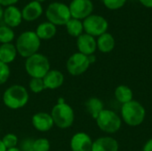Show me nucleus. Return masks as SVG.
Segmentation results:
<instances>
[{
	"label": "nucleus",
	"mask_w": 152,
	"mask_h": 151,
	"mask_svg": "<svg viewBox=\"0 0 152 151\" xmlns=\"http://www.w3.org/2000/svg\"><path fill=\"white\" fill-rule=\"evenodd\" d=\"M3 102L10 109L17 110L24 108L29 101V93L21 85H10L3 93Z\"/></svg>",
	"instance_id": "nucleus-1"
},
{
	"label": "nucleus",
	"mask_w": 152,
	"mask_h": 151,
	"mask_svg": "<svg viewBox=\"0 0 152 151\" xmlns=\"http://www.w3.org/2000/svg\"><path fill=\"white\" fill-rule=\"evenodd\" d=\"M6 148H5V146L4 145V143H3V142H2V140L0 139V151H6Z\"/></svg>",
	"instance_id": "nucleus-35"
},
{
	"label": "nucleus",
	"mask_w": 152,
	"mask_h": 151,
	"mask_svg": "<svg viewBox=\"0 0 152 151\" xmlns=\"http://www.w3.org/2000/svg\"><path fill=\"white\" fill-rule=\"evenodd\" d=\"M3 14H4V10L2 8V5H0V20L3 18Z\"/></svg>",
	"instance_id": "nucleus-37"
},
{
	"label": "nucleus",
	"mask_w": 152,
	"mask_h": 151,
	"mask_svg": "<svg viewBox=\"0 0 152 151\" xmlns=\"http://www.w3.org/2000/svg\"><path fill=\"white\" fill-rule=\"evenodd\" d=\"M6 151H21L18 147H16V148H12V149H9V150H7Z\"/></svg>",
	"instance_id": "nucleus-36"
},
{
	"label": "nucleus",
	"mask_w": 152,
	"mask_h": 151,
	"mask_svg": "<svg viewBox=\"0 0 152 151\" xmlns=\"http://www.w3.org/2000/svg\"><path fill=\"white\" fill-rule=\"evenodd\" d=\"M88 60H89L90 64H93V63H94L96 61V57H95L94 54H92V55H89L88 56Z\"/></svg>",
	"instance_id": "nucleus-34"
},
{
	"label": "nucleus",
	"mask_w": 152,
	"mask_h": 151,
	"mask_svg": "<svg viewBox=\"0 0 152 151\" xmlns=\"http://www.w3.org/2000/svg\"><path fill=\"white\" fill-rule=\"evenodd\" d=\"M18 1L19 0H0V5L7 7V6H10V5H13Z\"/></svg>",
	"instance_id": "nucleus-31"
},
{
	"label": "nucleus",
	"mask_w": 152,
	"mask_h": 151,
	"mask_svg": "<svg viewBox=\"0 0 152 151\" xmlns=\"http://www.w3.org/2000/svg\"><path fill=\"white\" fill-rule=\"evenodd\" d=\"M15 36L14 31L8 26H0V43L10 44L13 41Z\"/></svg>",
	"instance_id": "nucleus-24"
},
{
	"label": "nucleus",
	"mask_w": 152,
	"mask_h": 151,
	"mask_svg": "<svg viewBox=\"0 0 152 151\" xmlns=\"http://www.w3.org/2000/svg\"><path fill=\"white\" fill-rule=\"evenodd\" d=\"M33 143H34L33 139L26 138L20 142L18 148L21 151H33Z\"/></svg>",
	"instance_id": "nucleus-30"
},
{
	"label": "nucleus",
	"mask_w": 152,
	"mask_h": 151,
	"mask_svg": "<svg viewBox=\"0 0 152 151\" xmlns=\"http://www.w3.org/2000/svg\"><path fill=\"white\" fill-rule=\"evenodd\" d=\"M28 88L34 93H42L44 90H45V86L43 78L31 77L28 82Z\"/></svg>",
	"instance_id": "nucleus-25"
},
{
	"label": "nucleus",
	"mask_w": 152,
	"mask_h": 151,
	"mask_svg": "<svg viewBox=\"0 0 152 151\" xmlns=\"http://www.w3.org/2000/svg\"><path fill=\"white\" fill-rule=\"evenodd\" d=\"M53 124L60 129L69 128L75 120V113L70 105L66 102L56 103L51 111Z\"/></svg>",
	"instance_id": "nucleus-5"
},
{
	"label": "nucleus",
	"mask_w": 152,
	"mask_h": 151,
	"mask_svg": "<svg viewBox=\"0 0 152 151\" xmlns=\"http://www.w3.org/2000/svg\"><path fill=\"white\" fill-rule=\"evenodd\" d=\"M90 62L88 60V56L81 53H73L67 61L66 69L69 74L74 77L80 76L87 71L90 67Z\"/></svg>",
	"instance_id": "nucleus-9"
},
{
	"label": "nucleus",
	"mask_w": 152,
	"mask_h": 151,
	"mask_svg": "<svg viewBox=\"0 0 152 151\" xmlns=\"http://www.w3.org/2000/svg\"><path fill=\"white\" fill-rule=\"evenodd\" d=\"M102 2L106 8L111 11H116L125 6L127 0H102Z\"/></svg>",
	"instance_id": "nucleus-28"
},
{
	"label": "nucleus",
	"mask_w": 152,
	"mask_h": 151,
	"mask_svg": "<svg viewBox=\"0 0 152 151\" xmlns=\"http://www.w3.org/2000/svg\"><path fill=\"white\" fill-rule=\"evenodd\" d=\"M86 111L90 114V116L96 119L99 114L104 109V104L102 101L96 97H92L86 101Z\"/></svg>",
	"instance_id": "nucleus-21"
},
{
	"label": "nucleus",
	"mask_w": 152,
	"mask_h": 151,
	"mask_svg": "<svg viewBox=\"0 0 152 151\" xmlns=\"http://www.w3.org/2000/svg\"><path fill=\"white\" fill-rule=\"evenodd\" d=\"M43 13V6L37 1H31L27 4L21 11L22 19L27 21H33L38 19Z\"/></svg>",
	"instance_id": "nucleus-17"
},
{
	"label": "nucleus",
	"mask_w": 152,
	"mask_h": 151,
	"mask_svg": "<svg viewBox=\"0 0 152 151\" xmlns=\"http://www.w3.org/2000/svg\"><path fill=\"white\" fill-rule=\"evenodd\" d=\"M142 151H152V138L145 142L142 148Z\"/></svg>",
	"instance_id": "nucleus-32"
},
{
	"label": "nucleus",
	"mask_w": 152,
	"mask_h": 151,
	"mask_svg": "<svg viewBox=\"0 0 152 151\" xmlns=\"http://www.w3.org/2000/svg\"><path fill=\"white\" fill-rule=\"evenodd\" d=\"M77 47L78 49V53L86 56L94 54L97 49L96 39L86 33H83L77 38Z\"/></svg>",
	"instance_id": "nucleus-13"
},
{
	"label": "nucleus",
	"mask_w": 152,
	"mask_h": 151,
	"mask_svg": "<svg viewBox=\"0 0 152 151\" xmlns=\"http://www.w3.org/2000/svg\"><path fill=\"white\" fill-rule=\"evenodd\" d=\"M18 53L15 47V44H3L0 45V61L5 64L12 63L17 56Z\"/></svg>",
	"instance_id": "nucleus-20"
},
{
	"label": "nucleus",
	"mask_w": 152,
	"mask_h": 151,
	"mask_svg": "<svg viewBox=\"0 0 152 151\" xmlns=\"http://www.w3.org/2000/svg\"><path fill=\"white\" fill-rule=\"evenodd\" d=\"M3 19L6 26L12 28L18 27L23 20L21 11L14 5H10L5 8L4 11Z\"/></svg>",
	"instance_id": "nucleus-15"
},
{
	"label": "nucleus",
	"mask_w": 152,
	"mask_h": 151,
	"mask_svg": "<svg viewBox=\"0 0 152 151\" xmlns=\"http://www.w3.org/2000/svg\"><path fill=\"white\" fill-rule=\"evenodd\" d=\"M69 145L71 151H92L93 140L86 133L79 132L71 137Z\"/></svg>",
	"instance_id": "nucleus-12"
},
{
	"label": "nucleus",
	"mask_w": 152,
	"mask_h": 151,
	"mask_svg": "<svg viewBox=\"0 0 152 151\" xmlns=\"http://www.w3.org/2000/svg\"><path fill=\"white\" fill-rule=\"evenodd\" d=\"M114 95H115L116 100L118 102H120L122 105L133 101V97H134L133 90L129 86L125 85H118L115 89Z\"/></svg>",
	"instance_id": "nucleus-22"
},
{
	"label": "nucleus",
	"mask_w": 152,
	"mask_h": 151,
	"mask_svg": "<svg viewBox=\"0 0 152 151\" xmlns=\"http://www.w3.org/2000/svg\"><path fill=\"white\" fill-rule=\"evenodd\" d=\"M45 89L56 90L60 88L64 83V75L58 69H50L43 77Z\"/></svg>",
	"instance_id": "nucleus-14"
},
{
	"label": "nucleus",
	"mask_w": 152,
	"mask_h": 151,
	"mask_svg": "<svg viewBox=\"0 0 152 151\" xmlns=\"http://www.w3.org/2000/svg\"><path fill=\"white\" fill-rule=\"evenodd\" d=\"M51 149V144L46 138H38L34 140L33 151H49Z\"/></svg>",
	"instance_id": "nucleus-27"
},
{
	"label": "nucleus",
	"mask_w": 152,
	"mask_h": 151,
	"mask_svg": "<svg viewBox=\"0 0 152 151\" xmlns=\"http://www.w3.org/2000/svg\"><path fill=\"white\" fill-rule=\"evenodd\" d=\"M118 141L110 136H103L93 142L92 151H118Z\"/></svg>",
	"instance_id": "nucleus-16"
},
{
	"label": "nucleus",
	"mask_w": 152,
	"mask_h": 151,
	"mask_svg": "<svg viewBox=\"0 0 152 151\" xmlns=\"http://www.w3.org/2000/svg\"><path fill=\"white\" fill-rule=\"evenodd\" d=\"M69 8L71 18L82 20L93 14L94 4L91 0H72Z\"/></svg>",
	"instance_id": "nucleus-10"
},
{
	"label": "nucleus",
	"mask_w": 152,
	"mask_h": 151,
	"mask_svg": "<svg viewBox=\"0 0 152 151\" xmlns=\"http://www.w3.org/2000/svg\"><path fill=\"white\" fill-rule=\"evenodd\" d=\"M51 69L48 58L42 53H35L25 61V70L31 77L43 78Z\"/></svg>",
	"instance_id": "nucleus-4"
},
{
	"label": "nucleus",
	"mask_w": 152,
	"mask_h": 151,
	"mask_svg": "<svg viewBox=\"0 0 152 151\" xmlns=\"http://www.w3.org/2000/svg\"><path fill=\"white\" fill-rule=\"evenodd\" d=\"M2 142L4 143V145L5 146L6 150H9V149H12V148H16L18 147V144H19V139L17 137L16 134L14 133H6L2 139Z\"/></svg>",
	"instance_id": "nucleus-26"
},
{
	"label": "nucleus",
	"mask_w": 152,
	"mask_h": 151,
	"mask_svg": "<svg viewBox=\"0 0 152 151\" xmlns=\"http://www.w3.org/2000/svg\"><path fill=\"white\" fill-rule=\"evenodd\" d=\"M142 5L146 8H152V0H138Z\"/></svg>",
	"instance_id": "nucleus-33"
},
{
	"label": "nucleus",
	"mask_w": 152,
	"mask_h": 151,
	"mask_svg": "<svg viewBox=\"0 0 152 151\" xmlns=\"http://www.w3.org/2000/svg\"><path fill=\"white\" fill-rule=\"evenodd\" d=\"M41 40L35 31L28 30L22 32L17 38L15 47L18 54L23 58H28L37 53L40 48Z\"/></svg>",
	"instance_id": "nucleus-2"
},
{
	"label": "nucleus",
	"mask_w": 152,
	"mask_h": 151,
	"mask_svg": "<svg viewBox=\"0 0 152 151\" xmlns=\"http://www.w3.org/2000/svg\"><path fill=\"white\" fill-rule=\"evenodd\" d=\"M31 124L40 133L49 132L54 125L51 114L47 112H37L34 114L31 117Z\"/></svg>",
	"instance_id": "nucleus-11"
},
{
	"label": "nucleus",
	"mask_w": 152,
	"mask_h": 151,
	"mask_svg": "<svg viewBox=\"0 0 152 151\" xmlns=\"http://www.w3.org/2000/svg\"><path fill=\"white\" fill-rule=\"evenodd\" d=\"M10 74H11V70H10L9 66L0 61V85L7 82V80L9 79Z\"/></svg>",
	"instance_id": "nucleus-29"
},
{
	"label": "nucleus",
	"mask_w": 152,
	"mask_h": 151,
	"mask_svg": "<svg viewBox=\"0 0 152 151\" xmlns=\"http://www.w3.org/2000/svg\"><path fill=\"white\" fill-rule=\"evenodd\" d=\"M45 16L49 22L55 26L66 25L67 22L71 19L69 5L61 2L51 3L45 11Z\"/></svg>",
	"instance_id": "nucleus-7"
},
{
	"label": "nucleus",
	"mask_w": 152,
	"mask_h": 151,
	"mask_svg": "<svg viewBox=\"0 0 152 151\" xmlns=\"http://www.w3.org/2000/svg\"><path fill=\"white\" fill-rule=\"evenodd\" d=\"M35 32L40 40H48L56 35L57 28L54 24L49 21H45L39 24Z\"/></svg>",
	"instance_id": "nucleus-19"
},
{
	"label": "nucleus",
	"mask_w": 152,
	"mask_h": 151,
	"mask_svg": "<svg viewBox=\"0 0 152 151\" xmlns=\"http://www.w3.org/2000/svg\"><path fill=\"white\" fill-rule=\"evenodd\" d=\"M35 1H37V2L41 3V2H44V1H45V0H35Z\"/></svg>",
	"instance_id": "nucleus-38"
},
{
	"label": "nucleus",
	"mask_w": 152,
	"mask_h": 151,
	"mask_svg": "<svg viewBox=\"0 0 152 151\" xmlns=\"http://www.w3.org/2000/svg\"><path fill=\"white\" fill-rule=\"evenodd\" d=\"M96 44H97V49L101 53H109L112 52L113 49L115 48L116 41L114 36L110 33L106 32L97 37Z\"/></svg>",
	"instance_id": "nucleus-18"
},
{
	"label": "nucleus",
	"mask_w": 152,
	"mask_h": 151,
	"mask_svg": "<svg viewBox=\"0 0 152 151\" xmlns=\"http://www.w3.org/2000/svg\"><path fill=\"white\" fill-rule=\"evenodd\" d=\"M66 26V29L67 32L69 36H74V37H78L80 35H82L84 33V27H83V21L77 19H74L71 18Z\"/></svg>",
	"instance_id": "nucleus-23"
},
{
	"label": "nucleus",
	"mask_w": 152,
	"mask_h": 151,
	"mask_svg": "<svg viewBox=\"0 0 152 151\" xmlns=\"http://www.w3.org/2000/svg\"><path fill=\"white\" fill-rule=\"evenodd\" d=\"M96 125L101 131L106 133H115L121 128L122 119L113 110L104 109L96 117Z\"/></svg>",
	"instance_id": "nucleus-6"
},
{
	"label": "nucleus",
	"mask_w": 152,
	"mask_h": 151,
	"mask_svg": "<svg viewBox=\"0 0 152 151\" xmlns=\"http://www.w3.org/2000/svg\"><path fill=\"white\" fill-rule=\"evenodd\" d=\"M146 117V109L137 101H131L121 107V119L129 126H138L142 125Z\"/></svg>",
	"instance_id": "nucleus-3"
},
{
	"label": "nucleus",
	"mask_w": 152,
	"mask_h": 151,
	"mask_svg": "<svg viewBox=\"0 0 152 151\" xmlns=\"http://www.w3.org/2000/svg\"><path fill=\"white\" fill-rule=\"evenodd\" d=\"M82 21L85 33L94 37H98L106 33L109 28L108 20L103 16L99 14H91Z\"/></svg>",
	"instance_id": "nucleus-8"
}]
</instances>
